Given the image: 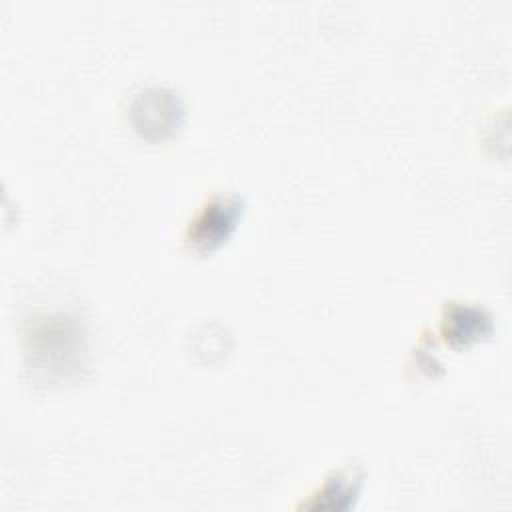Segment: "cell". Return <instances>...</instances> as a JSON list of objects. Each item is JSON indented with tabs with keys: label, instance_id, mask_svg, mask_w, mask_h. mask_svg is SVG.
Segmentation results:
<instances>
[{
	"label": "cell",
	"instance_id": "6da1fadb",
	"mask_svg": "<svg viewBox=\"0 0 512 512\" xmlns=\"http://www.w3.org/2000/svg\"><path fill=\"white\" fill-rule=\"evenodd\" d=\"M242 214L238 196H214L194 216L186 230V242L194 248L206 250L218 246L236 228Z\"/></svg>",
	"mask_w": 512,
	"mask_h": 512
}]
</instances>
